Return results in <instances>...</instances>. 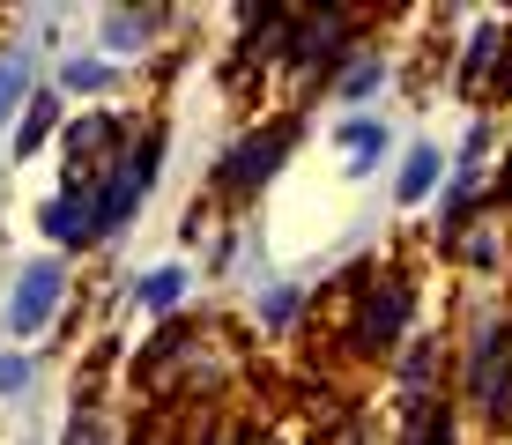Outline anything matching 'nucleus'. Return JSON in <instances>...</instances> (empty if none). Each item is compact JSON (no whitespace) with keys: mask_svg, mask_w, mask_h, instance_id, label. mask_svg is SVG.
Here are the masks:
<instances>
[{"mask_svg":"<svg viewBox=\"0 0 512 445\" xmlns=\"http://www.w3.org/2000/svg\"><path fill=\"white\" fill-rule=\"evenodd\" d=\"M23 89H30V67H23V60H0V119L23 104Z\"/></svg>","mask_w":512,"mask_h":445,"instance_id":"nucleus-10","label":"nucleus"},{"mask_svg":"<svg viewBox=\"0 0 512 445\" xmlns=\"http://www.w3.org/2000/svg\"><path fill=\"white\" fill-rule=\"evenodd\" d=\"M52 127H60V112H52V97H38V104H30V119H23V134H15V149L38 156V141H45Z\"/></svg>","mask_w":512,"mask_h":445,"instance_id":"nucleus-8","label":"nucleus"},{"mask_svg":"<svg viewBox=\"0 0 512 445\" xmlns=\"http://www.w3.org/2000/svg\"><path fill=\"white\" fill-rule=\"evenodd\" d=\"M268 156H282V134H260V141H245V149L231 156V171H223V178H231V186H260V178L275 171Z\"/></svg>","mask_w":512,"mask_h":445,"instance_id":"nucleus-4","label":"nucleus"},{"mask_svg":"<svg viewBox=\"0 0 512 445\" xmlns=\"http://www.w3.org/2000/svg\"><path fill=\"white\" fill-rule=\"evenodd\" d=\"M134 297H141V312H171L186 297V275H179V267H156V275H141Z\"/></svg>","mask_w":512,"mask_h":445,"instance_id":"nucleus-5","label":"nucleus"},{"mask_svg":"<svg viewBox=\"0 0 512 445\" xmlns=\"http://www.w3.org/2000/svg\"><path fill=\"white\" fill-rule=\"evenodd\" d=\"M104 82H112L104 60H67V89H104Z\"/></svg>","mask_w":512,"mask_h":445,"instance_id":"nucleus-12","label":"nucleus"},{"mask_svg":"<svg viewBox=\"0 0 512 445\" xmlns=\"http://www.w3.org/2000/svg\"><path fill=\"white\" fill-rule=\"evenodd\" d=\"M112 149V119H82L75 134H67V156H75V178L90 171V156H104Z\"/></svg>","mask_w":512,"mask_h":445,"instance_id":"nucleus-6","label":"nucleus"},{"mask_svg":"<svg viewBox=\"0 0 512 445\" xmlns=\"http://www.w3.org/2000/svg\"><path fill=\"white\" fill-rule=\"evenodd\" d=\"M60 267H23V282H15V297H8V334H38L52 312H60Z\"/></svg>","mask_w":512,"mask_h":445,"instance_id":"nucleus-2","label":"nucleus"},{"mask_svg":"<svg viewBox=\"0 0 512 445\" xmlns=\"http://www.w3.org/2000/svg\"><path fill=\"white\" fill-rule=\"evenodd\" d=\"M253 445H268V438H253Z\"/></svg>","mask_w":512,"mask_h":445,"instance_id":"nucleus-16","label":"nucleus"},{"mask_svg":"<svg viewBox=\"0 0 512 445\" xmlns=\"http://www.w3.org/2000/svg\"><path fill=\"white\" fill-rule=\"evenodd\" d=\"M468 386H475V401H483L490 416H505V408H512V327H505V319H490V327L475 334Z\"/></svg>","mask_w":512,"mask_h":445,"instance_id":"nucleus-1","label":"nucleus"},{"mask_svg":"<svg viewBox=\"0 0 512 445\" xmlns=\"http://www.w3.org/2000/svg\"><path fill=\"white\" fill-rule=\"evenodd\" d=\"M15 386H30V364L23 356H0V394H15Z\"/></svg>","mask_w":512,"mask_h":445,"instance_id":"nucleus-13","label":"nucleus"},{"mask_svg":"<svg viewBox=\"0 0 512 445\" xmlns=\"http://www.w3.org/2000/svg\"><path fill=\"white\" fill-rule=\"evenodd\" d=\"M260 312H268V319H290V312H297V290H268V297H260Z\"/></svg>","mask_w":512,"mask_h":445,"instance_id":"nucleus-14","label":"nucleus"},{"mask_svg":"<svg viewBox=\"0 0 512 445\" xmlns=\"http://www.w3.org/2000/svg\"><path fill=\"white\" fill-rule=\"evenodd\" d=\"M379 141H386V134L372 127V119H357V127H342V149H349V156H357V164H349V171H372V156H379Z\"/></svg>","mask_w":512,"mask_h":445,"instance_id":"nucleus-9","label":"nucleus"},{"mask_svg":"<svg viewBox=\"0 0 512 445\" xmlns=\"http://www.w3.org/2000/svg\"><path fill=\"white\" fill-rule=\"evenodd\" d=\"M409 445H453V416H446V408H423Z\"/></svg>","mask_w":512,"mask_h":445,"instance_id":"nucleus-11","label":"nucleus"},{"mask_svg":"<svg viewBox=\"0 0 512 445\" xmlns=\"http://www.w3.org/2000/svg\"><path fill=\"white\" fill-rule=\"evenodd\" d=\"M438 186V149H409V171H401V201H423Z\"/></svg>","mask_w":512,"mask_h":445,"instance_id":"nucleus-7","label":"nucleus"},{"mask_svg":"<svg viewBox=\"0 0 512 445\" xmlns=\"http://www.w3.org/2000/svg\"><path fill=\"white\" fill-rule=\"evenodd\" d=\"M364 89H379V60H364L357 75H349V97H364Z\"/></svg>","mask_w":512,"mask_h":445,"instance_id":"nucleus-15","label":"nucleus"},{"mask_svg":"<svg viewBox=\"0 0 512 445\" xmlns=\"http://www.w3.org/2000/svg\"><path fill=\"white\" fill-rule=\"evenodd\" d=\"M401 319H409V282H379L372 290V305H364V319H357V342L364 349H386V334H401Z\"/></svg>","mask_w":512,"mask_h":445,"instance_id":"nucleus-3","label":"nucleus"}]
</instances>
